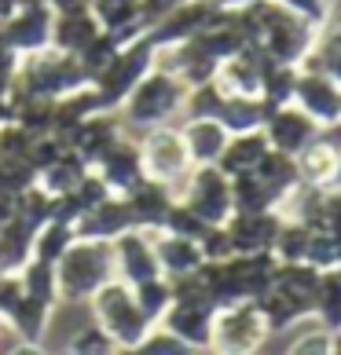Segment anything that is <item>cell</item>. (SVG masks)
Segmentation results:
<instances>
[{"label": "cell", "mask_w": 341, "mask_h": 355, "mask_svg": "<svg viewBox=\"0 0 341 355\" xmlns=\"http://www.w3.org/2000/svg\"><path fill=\"white\" fill-rule=\"evenodd\" d=\"M220 8H250V4H257V0H217Z\"/></svg>", "instance_id": "cell-34"}, {"label": "cell", "mask_w": 341, "mask_h": 355, "mask_svg": "<svg viewBox=\"0 0 341 355\" xmlns=\"http://www.w3.org/2000/svg\"><path fill=\"white\" fill-rule=\"evenodd\" d=\"M305 264H312L316 271H334V268H341V239H338V234H331V231H312Z\"/></svg>", "instance_id": "cell-27"}, {"label": "cell", "mask_w": 341, "mask_h": 355, "mask_svg": "<svg viewBox=\"0 0 341 355\" xmlns=\"http://www.w3.org/2000/svg\"><path fill=\"white\" fill-rule=\"evenodd\" d=\"M133 297H136V304L140 311L147 315V322L151 326H158L162 322V315L173 308V286H169V279H147V282H140L133 286Z\"/></svg>", "instance_id": "cell-26"}, {"label": "cell", "mask_w": 341, "mask_h": 355, "mask_svg": "<svg viewBox=\"0 0 341 355\" xmlns=\"http://www.w3.org/2000/svg\"><path fill=\"white\" fill-rule=\"evenodd\" d=\"M253 176L275 194V202H279V205L286 202V194H290L297 183H301L297 162H294L290 154H279V150H268L265 157H260V165L253 168Z\"/></svg>", "instance_id": "cell-20"}, {"label": "cell", "mask_w": 341, "mask_h": 355, "mask_svg": "<svg viewBox=\"0 0 341 355\" xmlns=\"http://www.w3.org/2000/svg\"><path fill=\"white\" fill-rule=\"evenodd\" d=\"M125 202H128V213H133L136 227H162L165 216H169V209L176 205L173 191L162 187V183H154V180H143L136 191L125 194Z\"/></svg>", "instance_id": "cell-16"}, {"label": "cell", "mask_w": 341, "mask_h": 355, "mask_svg": "<svg viewBox=\"0 0 341 355\" xmlns=\"http://www.w3.org/2000/svg\"><path fill=\"white\" fill-rule=\"evenodd\" d=\"M275 4H283L286 11H294L312 26H323L326 15H331V0H275Z\"/></svg>", "instance_id": "cell-32"}, {"label": "cell", "mask_w": 341, "mask_h": 355, "mask_svg": "<svg viewBox=\"0 0 341 355\" xmlns=\"http://www.w3.org/2000/svg\"><path fill=\"white\" fill-rule=\"evenodd\" d=\"M283 213H235L224 227L235 253H272Z\"/></svg>", "instance_id": "cell-10"}, {"label": "cell", "mask_w": 341, "mask_h": 355, "mask_svg": "<svg viewBox=\"0 0 341 355\" xmlns=\"http://www.w3.org/2000/svg\"><path fill=\"white\" fill-rule=\"evenodd\" d=\"M260 132H265V139H268L272 150L297 157L312 139L319 136V125L312 121L305 110H297L294 103H286V107H275V110L265 117V128H260Z\"/></svg>", "instance_id": "cell-8"}, {"label": "cell", "mask_w": 341, "mask_h": 355, "mask_svg": "<svg viewBox=\"0 0 341 355\" xmlns=\"http://www.w3.org/2000/svg\"><path fill=\"white\" fill-rule=\"evenodd\" d=\"M4 355H51L44 345H37V340H19L11 337V345L4 348Z\"/></svg>", "instance_id": "cell-33"}, {"label": "cell", "mask_w": 341, "mask_h": 355, "mask_svg": "<svg viewBox=\"0 0 341 355\" xmlns=\"http://www.w3.org/2000/svg\"><path fill=\"white\" fill-rule=\"evenodd\" d=\"M88 304H92V322H96L117 348H136L151 330L147 315L140 311L136 297H133V286H125L122 279H110Z\"/></svg>", "instance_id": "cell-2"}, {"label": "cell", "mask_w": 341, "mask_h": 355, "mask_svg": "<svg viewBox=\"0 0 341 355\" xmlns=\"http://www.w3.org/2000/svg\"><path fill=\"white\" fill-rule=\"evenodd\" d=\"M213 311L209 304H176L162 315V326L180 340H188L194 352H209V334H213Z\"/></svg>", "instance_id": "cell-13"}, {"label": "cell", "mask_w": 341, "mask_h": 355, "mask_svg": "<svg viewBox=\"0 0 341 355\" xmlns=\"http://www.w3.org/2000/svg\"><path fill=\"white\" fill-rule=\"evenodd\" d=\"M308 239H312V227H305V223L283 216L279 234H275V242H272V257L279 260V264H305Z\"/></svg>", "instance_id": "cell-24"}, {"label": "cell", "mask_w": 341, "mask_h": 355, "mask_svg": "<svg viewBox=\"0 0 341 355\" xmlns=\"http://www.w3.org/2000/svg\"><path fill=\"white\" fill-rule=\"evenodd\" d=\"M257 355H260V352H257Z\"/></svg>", "instance_id": "cell-38"}, {"label": "cell", "mask_w": 341, "mask_h": 355, "mask_svg": "<svg viewBox=\"0 0 341 355\" xmlns=\"http://www.w3.org/2000/svg\"><path fill=\"white\" fill-rule=\"evenodd\" d=\"M183 103H188V85L173 73H147L143 81L128 92V121L143 128H162Z\"/></svg>", "instance_id": "cell-4"}, {"label": "cell", "mask_w": 341, "mask_h": 355, "mask_svg": "<svg viewBox=\"0 0 341 355\" xmlns=\"http://www.w3.org/2000/svg\"><path fill=\"white\" fill-rule=\"evenodd\" d=\"M96 165H99V180L107 183L110 191H122V194L136 191L140 183L147 180V176H143L140 150H136V147H128V143H122V139H117Z\"/></svg>", "instance_id": "cell-14"}, {"label": "cell", "mask_w": 341, "mask_h": 355, "mask_svg": "<svg viewBox=\"0 0 341 355\" xmlns=\"http://www.w3.org/2000/svg\"><path fill=\"white\" fill-rule=\"evenodd\" d=\"M338 352V334H326V330H308L301 334L290 348H286V355H334Z\"/></svg>", "instance_id": "cell-30"}, {"label": "cell", "mask_w": 341, "mask_h": 355, "mask_svg": "<svg viewBox=\"0 0 341 355\" xmlns=\"http://www.w3.org/2000/svg\"><path fill=\"white\" fill-rule=\"evenodd\" d=\"M117 352H122V348H117L96 322L81 326V330L67 340V355H117Z\"/></svg>", "instance_id": "cell-29"}, {"label": "cell", "mask_w": 341, "mask_h": 355, "mask_svg": "<svg viewBox=\"0 0 341 355\" xmlns=\"http://www.w3.org/2000/svg\"><path fill=\"white\" fill-rule=\"evenodd\" d=\"M140 162H143V176L162 183V187H173V183L188 180V173L194 168L180 128H151V136L143 139Z\"/></svg>", "instance_id": "cell-6"}, {"label": "cell", "mask_w": 341, "mask_h": 355, "mask_svg": "<svg viewBox=\"0 0 341 355\" xmlns=\"http://www.w3.org/2000/svg\"><path fill=\"white\" fill-rule=\"evenodd\" d=\"M272 147H268V139H265V132H242V136H231L228 139V147H224V154H220V162H217V168L224 173L228 180H235V176H246V173H253V168L260 165V157H265Z\"/></svg>", "instance_id": "cell-17"}, {"label": "cell", "mask_w": 341, "mask_h": 355, "mask_svg": "<svg viewBox=\"0 0 341 355\" xmlns=\"http://www.w3.org/2000/svg\"><path fill=\"white\" fill-rule=\"evenodd\" d=\"M272 337L265 315L253 300L228 304L213 311V334H209V352L217 355H257Z\"/></svg>", "instance_id": "cell-3"}, {"label": "cell", "mask_w": 341, "mask_h": 355, "mask_svg": "<svg viewBox=\"0 0 341 355\" xmlns=\"http://www.w3.org/2000/svg\"><path fill=\"white\" fill-rule=\"evenodd\" d=\"M301 70L326 73L331 81L341 85V26H334V22L319 26V37H316V44H312L308 59L301 62Z\"/></svg>", "instance_id": "cell-21"}, {"label": "cell", "mask_w": 341, "mask_h": 355, "mask_svg": "<svg viewBox=\"0 0 341 355\" xmlns=\"http://www.w3.org/2000/svg\"><path fill=\"white\" fill-rule=\"evenodd\" d=\"M199 355H217V352H199Z\"/></svg>", "instance_id": "cell-37"}, {"label": "cell", "mask_w": 341, "mask_h": 355, "mask_svg": "<svg viewBox=\"0 0 341 355\" xmlns=\"http://www.w3.org/2000/svg\"><path fill=\"white\" fill-rule=\"evenodd\" d=\"M294 162H297L301 183H308V187L331 191V187H338V183H341V150L334 147V143H326L323 136L312 139L308 147L294 157Z\"/></svg>", "instance_id": "cell-11"}, {"label": "cell", "mask_w": 341, "mask_h": 355, "mask_svg": "<svg viewBox=\"0 0 341 355\" xmlns=\"http://www.w3.org/2000/svg\"><path fill=\"white\" fill-rule=\"evenodd\" d=\"M294 107L305 110L319 128L338 125L341 121V85L331 81L326 73L301 70L297 73V88H294Z\"/></svg>", "instance_id": "cell-7"}, {"label": "cell", "mask_w": 341, "mask_h": 355, "mask_svg": "<svg viewBox=\"0 0 341 355\" xmlns=\"http://www.w3.org/2000/svg\"><path fill=\"white\" fill-rule=\"evenodd\" d=\"M231 205H235V213H279L275 194L253 173L231 180Z\"/></svg>", "instance_id": "cell-23"}, {"label": "cell", "mask_w": 341, "mask_h": 355, "mask_svg": "<svg viewBox=\"0 0 341 355\" xmlns=\"http://www.w3.org/2000/svg\"><path fill=\"white\" fill-rule=\"evenodd\" d=\"M253 304L260 308V315H265V322H268L272 334H283V330H290V326L312 319L308 304H301V300H294L290 293H283V289H275V286H268Z\"/></svg>", "instance_id": "cell-18"}, {"label": "cell", "mask_w": 341, "mask_h": 355, "mask_svg": "<svg viewBox=\"0 0 341 355\" xmlns=\"http://www.w3.org/2000/svg\"><path fill=\"white\" fill-rule=\"evenodd\" d=\"M133 352H136V355H199V352L188 345V340H180L176 334H169L162 322L151 326L147 337H143Z\"/></svg>", "instance_id": "cell-28"}, {"label": "cell", "mask_w": 341, "mask_h": 355, "mask_svg": "<svg viewBox=\"0 0 341 355\" xmlns=\"http://www.w3.org/2000/svg\"><path fill=\"white\" fill-rule=\"evenodd\" d=\"M8 337H11V326H8V319H4V315H0V345H4Z\"/></svg>", "instance_id": "cell-35"}, {"label": "cell", "mask_w": 341, "mask_h": 355, "mask_svg": "<svg viewBox=\"0 0 341 355\" xmlns=\"http://www.w3.org/2000/svg\"><path fill=\"white\" fill-rule=\"evenodd\" d=\"M154 257H158L162 279H183V275H194L206 264L199 242L180 239V234H169V231L158 234V242H154Z\"/></svg>", "instance_id": "cell-15"}, {"label": "cell", "mask_w": 341, "mask_h": 355, "mask_svg": "<svg viewBox=\"0 0 341 355\" xmlns=\"http://www.w3.org/2000/svg\"><path fill=\"white\" fill-rule=\"evenodd\" d=\"M110 279H117L114 271V249L103 239H81L59 257L56 264V282L63 300H92Z\"/></svg>", "instance_id": "cell-1"}, {"label": "cell", "mask_w": 341, "mask_h": 355, "mask_svg": "<svg viewBox=\"0 0 341 355\" xmlns=\"http://www.w3.org/2000/svg\"><path fill=\"white\" fill-rule=\"evenodd\" d=\"M183 205L209 227H224L235 216L231 205V180L220 173L217 165H194L188 173V191H183Z\"/></svg>", "instance_id": "cell-5"}, {"label": "cell", "mask_w": 341, "mask_h": 355, "mask_svg": "<svg viewBox=\"0 0 341 355\" xmlns=\"http://www.w3.org/2000/svg\"><path fill=\"white\" fill-rule=\"evenodd\" d=\"M316 231H331L341 239V183L331 191H323V209H319V227Z\"/></svg>", "instance_id": "cell-31"}, {"label": "cell", "mask_w": 341, "mask_h": 355, "mask_svg": "<svg viewBox=\"0 0 341 355\" xmlns=\"http://www.w3.org/2000/svg\"><path fill=\"white\" fill-rule=\"evenodd\" d=\"M312 319L319 322V330L341 337V268L319 275L316 304H312Z\"/></svg>", "instance_id": "cell-22"}, {"label": "cell", "mask_w": 341, "mask_h": 355, "mask_svg": "<svg viewBox=\"0 0 341 355\" xmlns=\"http://www.w3.org/2000/svg\"><path fill=\"white\" fill-rule=\"evenodd\" d=\"M272 114V107L265 99H246V96H228L220 107L217 121L228 128V136H242V132H257L265 128V117Z\"/></svg>", "instance_id": "cell-19"}, {"label": "cell", "mask_w": 341, "mask_h": 355, "mask_svg": "<svg viewBox=\"0 0 341 355\" xmlns=\"http://www.w3.org/2000/svg\"><path fill=\"white\" fill-rule=\"evenodd\" d=\"M117 355H136V352H133V348H122V352H117Z\"/></svg>", "instance_id": "cell-36"}, {"label": "cell", "mask_w": 341, "mask_h": 355, "mask_svg": "<svg viewBox=\"0 0 341 355\" xmlns=\"http://www.w3.org/2000/svg\"><path fill=\"white\" fill-rule=\"evenodd\" d=\"M297 73H301V67H279V62H272V67L265 70V77H260V99H265L272 110L294 103Z\"/></svg>", "instance_id": "cell-25"}, {"label": "cell", "mask_w": 341, "mask_h": 355, "mask_svg": "<svg viewBox=\"0 0 341 355\" xmlns=\"http://www.w3.org/2000/svg\"><path fill=\"white\" fill-rule=\"evenodd\" d=\"M183 147L191 154V165H217L220 154L228 147V128L217 117H188V125L180 128Z\"/></svg>", "instance_id": "cell-12"}, {"label": "cell", "mask_w": 341, "mask_h": 355, "mask_svg": "<svg viewBox=\"0 0 341 355\" xmlns=\"http://www.w3.org/2000/svg\"><path fill=\"white\" fill-rule=\"evenodd\" d=\"M114 271L125 286H140L147 279H158V257H154V242L143 231H125L114 239Z\"/></svg>", "instance_id": "cell-9"}]
</instances>
